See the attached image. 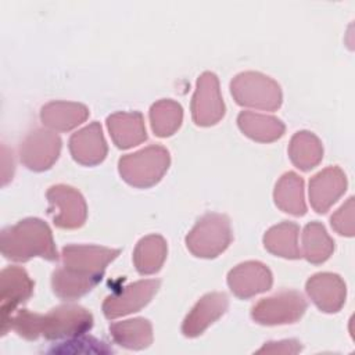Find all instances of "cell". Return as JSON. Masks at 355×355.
Instances as JSON below:
<instances>
[{
	"label": "cell",
	"mask_w": 355,
	"mask_h": 355,
	"mask_svg": "<svg viewBox=\"0 0 355 355\" xmlns=\"http://www.w3.org/2000/svg\"><path fill=\"white\" fill-rule=\"evenodd\" d=\"M151 128L157 136L173 135L182 122V107L172 100H161L151 107Z\"/></svg>",
	"instance_id": "4316f807"
},
{
	"label": "cell",
	"mask_w": 355,
	"mask_h": 355,
	"mask_svg": "<svg viewBox=\"0 0 355 355\" xmlns=\"http://www.w3.org/2000/svg\"><path fill=\"white\" fill-rule=\"evenodd\" d=\"M69 150L75 161L83 165H96L107 155V146L101 133V126L97 122L86 126L72 135Z\"/></svg>",
	"instance_id": "2e32d148"
},
{
	"label": "cell",
	"mask_w": 355,
	"mask_h": 355,
	"mask_svg": "<svg viewBox=\"0 0 355 355\" xmlns=\"http://www.w3.org/2000/svg\"><path fill=\"white\" fill-rule=\"evenodd\" d=\"M322 146L309 132H298L290 144V158L302 171L312 169L322 158Z\"/></svg>",
	"instance_id": "d4e9b609"
},
{
	"label": "cell",
	"mask_w": 355,
	"mask_h": 355,
	"mask_svg": "<svg viewBox=\"0 0 355 355\" xmlns=\"http://www.w3.org/2000/svg\"><path fill=\"white\" fill-rule=\"evenodd\" d=\"M159 287L158 280H141L125 287L121 293L110 295L103 304V312L114 319L130 312H137L147 305Z\"/></svg>",
	"instance_id": "8fae6325"
},
{
	"label": "cell",
	"mask_w": 355,
	"mask_h": 355,
	"mask_svg": "<svg viewBox=\"0 0 355 355\" xmlns=\"http://www.w3.org/2000/svg\"><path fill=\"white\" fill-rule=\"evenodd\" d=\"M89 115L85 105L76 103H50L42 108L40 119L49 128L69 130L82 123Z\"/></svg>",
	"instance_id": "d6986e66"
},
{
	"label": "cell",
	"mask_w": 355,
	"mask_h": 355,
	"mask_svg": "<svg viewBox=\"0 0 355 355\" xmlns=\"http://www.w3.org/2000/svg\"><path fill=\"white\" fill-rule=\"evenodd\" d=\"M306 291L323 312H337L344 304L345 284L337 275L318 273L306 283Z\"/></svg>",
	"instance_id": "9a60e30c"
},
{
	"label": "cell",
	"mask_w": 355,
	"mask_h": 355,
	"mask_svg": "<svg viewBox=\"0 0 355 355\" xmlns=\"http://www.w3.org/2000/svg\"><path fill=\"white\" fill-rule=\"evenodd\" d=\"M298 226L293 222H283L273 226L263 237L265 248L270 252L284 258H300V250L297 247Z\"/></svg>",
	"instance_id": "cb8c5ba5"
},
{
	"label": "cell",
	"mask_w": 355,
	"mask_h": 355,
	"mask_svg": "<svg viewBox=\"0 0 355 355\" xmlns=\"http://www.w3.org/2000/svg\"><path fill=\"white\" fill-rule=\"evenodd\" d=\"M61 140L57 135L36 129L31 132L21 144V161L33 171L49 169L58 158Z\"/></svg>",
	"instance_id": "30bf717a"
},
{
	"label": "cell",
	"mask_w": 355,
	"mask_h": 355,
	"mask_svg": "<svg viewBox=\"0 0 355 355\" xmlns=\"http://www.w3.org/2000/svg\"><path fill=\"white\" fill-rule=\"evenodd\" d=\"M232 240L229 219L219 214L204 215L187 234V248L202 258H214L223 252Z\"/></svg>",
	"instance_id": "277c9868"
},
{
	"label": "cell",
	"mask_w": 355,
	"mask_h": 355,
	"mask_svg": "<svg viewBox=\"0 0 355 355\" xmlns=\"http://www.w3.org/2000/svg\"><path fill=\"white\" fill-rule=\"evenodd\" d=\"M1 287V329H4L12 316L15 308L25 302L33 291V282L26 272L17 266L6 268L0 277Z\"/></svg>",
	"instance_id": "7c38bea8"
},
{
	"label": "cell",
	"mask_w": 355,
	"mask_h": 355,
	"mask_svg": "<svg viewBox=\"0 0 355 355\" xmlns=\"http://www.w3.org/2000/svg\"><path fill=\"white\" fill-rule=\"evenodd\" d=\"M110 135L119 148H129L146 140L143 116L139 112H118L107 119Z\"/></svg>",
	"instance_id": "ac0fdd59"
},
{
	"label": "cell",
	"mask_w": 355,
	"mask_h": 355,
	"mask_svg": "<svg viewBox=\"0 0 355 355\" xmlns=\"http://www.w3.org/2000/svg\"><path fill=\"white\" fill-rule=\"evenodd\" d=\"M304 182L295 173L288 172L282 176L275 190V201L279 208L293 215H304L306 211L304 202Z\"/></svg>",
	"instance_id": "44dd1931"
},
{
	"label": "cell",
	"mask_w": 355,
	"mask_h": 355,
	"mask_svg": "<svg viewBox=\"0 0 355 355\" xmlns=\"http://www.w3.org/2000/svg\"><path fill=\"white\" fill-rule=\"evenodd\" d=\"M49 214L58 227L73 229L85 223L86 204L83 197L69 186H53L47 191Z\"/></svg>",
	"instance_id": "ba28073f"
},
{
	"label": "cell",
	"mask_w": 355,
	"mask_h": 355,
	"mask_svg": "<svg viewBox=\"0 0 355 355\" xmlns=\"http://www.w3.org/2000/svg\"><path fill=\"white\" fill-rule=\"evenodd\" d=\"M166 257V244L161 236L141 239L135 250V265L139 273L150 275L161 269Z\"/></svg>",
	"instance_id": "603a6c76"
},
{
	"label": "cell",
	"mask_w": 355,
	"mask_h": 355,
	"mask_svg": "<svg viewBox=\"0 0 355 355\" xmlns=\"http://www.w3.org/2000/svg\"><path fill=\"white\" fill-rule=\"evenodd\" d=\"M119 250L94 245H68L62 250L64 269L80 279L97 284L105 266L118 257Z\"/></svg>",
	"instance_id": "8992f818"
},
{
	"label": "cell",
	"mask_w": 355,
	"mask_h": 355,
	"mask_svg": "<svg viewBox=\"0 0 355 355\" xmlns=\"http://www.w3.org/2000/svg\"><path fill=\"white\" fill-rule=\"evenodd\" d=\"M227 283L237 297L250 298L270 288L272 273L261 262H245L230 270Z\"/></svg>",
	"instance_id": "4fadbf2b"
},
{
	"label": "cell",
	"mask_w": 355,
	"mask_h": 355,
	"mask_svg": "<svg viewBox=\"0 0 355 355\" xmlns=\"http://www.w3.org/2000/svg\"><path fill=\"white\" fill-rule=\"evenodd\" d=\"M227 308V297L223 293H212L204 295L191 309L183 322L182 331L186 337L200 336L209 324H212Z\"/></svg>",
	"instance_id": "5bb4252c"
},
{
	"label": "cell",
	"mask_w": 355,
	"mask_h": 355,
	"mask_svg": "<svg viewBox=\"0 0 355 355\" xmlns=\"http://www.w3.org/2000/svg\"><path fill=\"white\" fill-rule=\"evenodd\" d=\"M92 326L93 316L85 308L78 305H61L46 315L19 309L10 318L7 326L1 329V334L4 336L12 329L26 340H36L39 336L47 340H60L83 336Z\"/></svg>",
	"instance_id": "6da1fadb"
},
{
	"label": "cell",
	"mask_w": 355,
	"mask_h": 355,
	"mask_svg": "<svg viewBox=\"0 0 355 355\" xmlns=\"http://www.w3.org/2000/svg\"><path fill=\"white\" fill-rule=\"evenodd\" d=\"M344 191L345 176L338 168L324 169L309 183V197L316 212H326Z\"/></svg>",
	"instance_id": "e0dca14e"
},
{
	"label": "cell",
	"mask_w": 355,
	"mask_h": 355,
	"mask_svg": "<svg viewBox=\"0 0 355 355\" xmlns=\"http://www.w3.org/2000/svg\"><path fill=\"white\" fill-rule=\"evenodd\" d=\"M111 336L116 344L129 349L147 348L153 341L151 324L147 319H132L110 326Z\"/></svg>",
	"instance_id": "ffe728a7"
},
{
	"label": "cell",
	"mask_w": 355,
	"mask_h": 355,
	"mask_svg": "<svg viewBox=\"0 0 355 355\" xmlns=\"http://www.w3.org/2000/svg\"><path fill=\"white\" fill-rule=\"evenodd\" d=\"M169 166V153L161 146H151L119 159V173L129 184L150 187L155 184Z\"/></svg>",
	"instance_id": "3957f363"
},
{
	"label": "cell",
	"mask_w": 355,
	"mask_h": 355,
	"mask_svg": "<svg viewBox=\"0 0 355 355\" xmlns=\"http://www.w3.org/2000/svg\"><path fill=\"white\" fill-rule=\"evenodd\" d=\"M306 302L297 291H283L259 301L251 312L261 324H286L297 322L305 312Z\"/></svg>",
	"instance_id": "52a82bcc"
},
{
	"label": "cell",
	"mask_w": 355,
	"mask_h": 355,
	"mask_svg": "<svg viewBox=\"0 0 355 355\" xmlns=\"http://www.w3.org/2000/svg\"><path fill=\"white\" fill-rule=\"evenodd\" d=\"M53 354H110L112 349L103 341L93 337H73L67 343H61L60 347L50 349Z\"/></svg>",
	"instance_id": "83f0119b"
},
{
	"label": "cell",
	"mask_w": 355,
	"mask_h": 355,
	"mask_svg": "<svg viewBox=\"0 0 355 355\" xmlns=\"http://www.w3.org/2000/svg\"><path fill=\"white\" fill-rule=\"evenodd\" d=\"M1 252L6 258L25 262L32 257L57 261V250L49 226L36 218H28L1 232Z\"/></svg>",
	"instance_id": "7a4b0ae2"
},
{
	"label": "cell",
	"mask_w": 355,
	"mask_h": 355,
	"mask_svg": "<svg viewBox=\"0 0 355 355\" xmlns=\"http://www.w3.org/2000/svg\"><path fill=\"white\" fill-rule=\"evenodd\" d=\"M301 351V345L295 340H286V341H279V343H268L265 344L261 349H258V354L262 352H272V354H295Z\"/></svg>",
	"instance_id": "f1b7e54d"
},
{
	"label": "cell",
	"mask_w": 355,
	"mask_h": 355,
	"mask_svg": "<svg viewBox=\"0 0 355 355\" xmlns=\"http://www.w3.org/2000/svg\"><path fill=\"white\" fill-rule=\"evenodd\" d=\"M240 129L251 139L258 141H273L284 133V125L273 118L252 112H241L239 115Z\"/></svg>",
	"instance_id": "7402d4cb"
},
{
	"label": "cell",
	"mask_w": 355,
	"mask_h": 355,
	"mask_svg": "<svg viewBox=\"0 0 355 355\" xmlns=\"http://www.w3.org/2000/svg\"><path fill=\"white\" fill-rule=\"evenodd\" d=\"M302 244L304 255L312 263L326 261L333 251V240L327 236L324 227L318 222H312L305 226Z\"/></svg>",
	"instance_id": "484cf974"
},
{
	"label": "cell",
	"mask_w": 355,
	"mask_h": 355,
	"mask_svg": "<svg viewBox=\"0 0 355 355\" xmlns=\"http://www.w3.org/2000/svg\"><path fill=\"white\" fill-rule=\"evenodd\" d=\"M191 110L194 122L201 126L214 125L223 116L225 105L219 94L218 79L214 73L205 72L200 76Z\"/></svg>",
	"instance_id": "9c48e42d"
},
{
	"label": "cell",
	"mask_w": 355,
	"mask_h": 355,
	"mask_svg": "<svg viewBox=\"0 0 355 355\" xmlns=\"http://www.w3.org/2000/svg\"><path fill=\"white\" fill-rule=\"evenodd\" d=\"M237 104L262 110H276L282 104L279 85L258 72H245L236 76L230 85Z\"/></svg>",
	"instance_id": "5b68a950"
}]
</instances>
